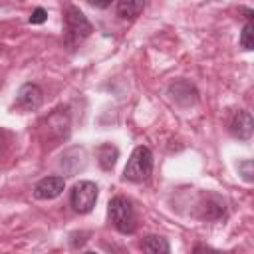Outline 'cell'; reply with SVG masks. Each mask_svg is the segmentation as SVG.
I'll return each mask as SVG.
<instances>
[{
  "mask_svg": "<svg viewBox=\"0 0 254 254\" xmlns=\"http://www.w3.org/2000/svg\"><path fill=\"white\" fill-rule=\"evenodd\" d=\"M107 214H109L111 224L121 234H133L137 230V214H135V208H133V204H131L129 198H125L121 194L119 196H113L109 200Z\"/></svg>",
  "mask_w": 254,
  "mask_h": 254,
  "instance_id": "cell-1",
  "label": "cell"
},
{
  "mask_svg": "<svg viewBox=\"0 0 254 254\" xmlns=\"http://www.w3.org/2000/svg\"><path fill=\"white\" fill-rule=\"evenodd\" d=\"M153 173V153L149 147H137L127 165H125V171H123V177L127 181H133V183H143L151 177Z\"/></svg>",
  "mask_w": 254,
  "mask_h": 254,
  "instance_id": "cell-2",
  "label": "cell"
},
{
  "mask_svg": "<svg viewBox=\"0 0 254 254\" xmlns=\"http://www.w3.org/2000/svg\"><path fill=\"white\" fill-rule=\"evenodd\" d=\"M65 34H67V40L69 42H77V40H83L91 34V24L89 20L83 16L81 10H77L75 6H67L65 8Z\"/></svg>",
  "mask_w": 254,
  "mask_h": 254,
  "instance_id": "cell-3",
  "label": "cell"
},
{
  "mask_svg": "<svg viewBox=\"0 0 254 254\" xmlns=\"http://www.w3.org/2000/svg\"><path fill=\"white\" fill-rule=\"evenodd\" d=\"M71 206L75 212L85 214L95 206L97 200V185L91 181H79L71 190Z\"/></svg>",
  "mask_w": 254,
  "mask_h": 254,
  "instance_id": "cell-4",
  "label": "cell"
},
{
  "mask_svg": "<svg viewBox=\"0 0 254 254\" xmlns=\"http://www.w3.org/2000/svg\"><path fill=\"white\" fill-rule=\"evenodd\" d=\"M44 101V93L36 83H24L16 95V107L22 111H36Z\"/></svg>",
  "mask_w": 254,
  "mask_h": 254,
  "instance_id": "cell-5",
  "label": "cell"
},
{
  "mask_svg": "<svg viewBox=\"0 0 254 254\" xmlns=\"http://www.w3.org/2000/svg\"><path fill=\"white\" fill-rule=\"evenodd\" d=\"M46 129L48 135H52L56 141H62L69 133V113L65 109H56L48 119H46Z\"/></svg>",
  "mask_w": 254,
  "mask_h": 254,
  "instance_id": "cell-6",
  "label": "cell"
},
{
  "mask_svg": "<svg viewBox=\"0 0 254 254\" xmlns=\"http://www.w3.org/2000/svg\"><path fill=\"white\" fill-rule=\"evenodd\" d=\"M64 187H65L64 177H44L42 181L36 183L34 196L40 198V200H52V198H56V196L62 194Z\"/></svg>",
  "mask_w": 254,
  "mask_h": 254,
  "instance_id": "cell-7",
  "label": "cell"
},
{
  "mask_svg": "<svg viewBox=\"0 0 254 254\" xmlns=\"http://www.w3.org/2000/svg\"><path fill=\"white\" fill-rule=\"evenodd\" d=\"M252 115L248 111H238L230 121V133L240 141H248L252 137Z\"/></svg>",
  "mask_w": 254,
  "mask_h": 254,
  "instance_id": "cell-8",
  "label": "cell"
},
{
  "mask_svg": "<svg viewBox=\"0 0 254 254\" xmlns=\"http://www.w3.org/2000/svg\"><path fill=\"white\" fill-rule=\"evenodd\" d=\"M145 8V0H117L115 12L123 20H133L137 18Z\"/></svg>",
  "mask_w": 254,
  "mask_h": 254,
  "instance_id": "cell-9",
  "label": "cell"
},
{
  "mask_svg": "<svg viewBox=\"0 0 254 254\" xmlns=\"http://www.w3.org/2000/svg\"><path fill=\"white\" fill-rule=\"evenodd\" d=\"M183 89H185V91H181L179 83H173V85L169 87V95H171V99H175V101L181 103V105H192V103L196 101V89H194L189 81H185Z\"/></svg>",
  "mask_w": 254,
  "mask_h": 254,
  "instance_id": "cell-10",
  "label": "cell"
},
{
  "mask_svg": "<svg viewBox=\"0 0 254 254\" xmlns=\"http://www.w3.org/2000/svg\"><path fill=\"white\" fill-rule=\"evenodd\" d=\"M117 157H119V151H117V147H113L111 143H103V145L97 149V161H99L101 169H105V171L113 169Z\"/></svg>",
  "mask_w": 254,
  "mask_h": 254,
  "instance_id": "cell-11",
  "label": "cell"
},
{
  "mask_svg": "<svg viewBox=\"0 0 254 254\" xmlns=\"http://www.w3.org/2000/svg\"><path fill=\"white\" fill-rule=\"evenodd\" d=\"M141 246H143L145 252H151V254H167L171 250L169 242L165 238H161V236H147Z\"/></svg>",
  "mask_w": 254,
  "mask_h": 254,
  "instance_id": "cell-12",
  "label": "cell"
},
{
  "mask_svg": "<svg viewBox=\"0 0 254 254\" xmlns=\"http://www.w3.org/2000/svg\"><path fill=\"white\" fill-rule=\"evenodd\" d=\"M240 46H242L244 50H252V48H254V26H252L250 20H248V22L244 24V28H242V34H240Z\"/></svg>",
  "mask_w": 254,
  "mask_h": 254,
  "instance_id": "cell-13",
  "label": "cell"
},
{
  "mask_svg": "<svg viewBox=\"0 0 254 254\" xmlns=\"http://www.w3.org/2000/svg\"><path fill=\"white\" fill-rule=\"evenodd\" d=\"M238 171L242 173V177H244V181H252V161L250 159H246V161H242V163H238Z\"/></svg>",
  "mask_w": 254,
  "mask_h": 254,
  "instance_id": "cell-14",
  "label": "cell"
},
{
  "mask_svg": "<svg viewBox=\"0 0 254 254\" xmlns=\"http://www.w3.org/2000/svg\"><path fill=\"white\" fill-rule=\"evenodd\" d=\"M46 20V10L44 8H36L34 12H32V16H30V22L32 24H42Z\"/></svg>",
  "mask_w": 254,
  "mask_h": 254,
  "instance_id": "cell-15",
  "label": "cell"
},
{
  "mask_svg": "<svg viewBox=\"0 0 254 254\" xmlns=\"http://www.w3.org/2000/svg\"><path fill=\"white\" fill-rule=\"evenodd\" d=\"M89 4L95 8H107L111 4V0H89Z\"/></svg>",
  "mask_w": 254,
  "mask_h": 254,
  "instance_id": "cell-16",
  "label": "cell"
},
{
  "mask_svg": "<svg viewBox=\"0 0 254 254\" xmlns=\"http://www.w3.org/2000/svg\"><path fill=\"white\" fill-rule=\"evenodd\" d=\"M6 139H8V133H6L4 129H0V147L6 143Z\"/></svg>",
  "mask_w": 254,
  "mask_h": 254,
  "instance_id": "cell-17",
  "label": "cell"
}]
</instances>
